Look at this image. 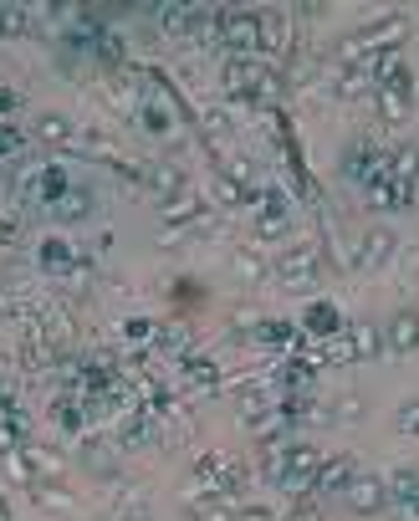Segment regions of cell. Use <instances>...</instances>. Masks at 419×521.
I'll list each match as a JSON object with an SVG mask.
<instances>
[{"instance_id": "5bb4252c", "label": "cell", "mask_w": 419, "mask_h": 521, "mask_svg": "<svg viewBox=\"0 0 419 521\" xmlns=\"http://www.w3.org/2000/svg\"><path fill=\"white\" fill-rule=\"evenodd\" d=\"M87 210H93V205H87V194H82V190H72V194H67V205H62V215H67V220H82Z\"/></svg>"}, {"instance_id": "d6986e66", "label": "cell", "mask_w": 419, "mask_h": 521, "mask_svg": "<svg viewBox=\"0 0 419 521\" xmlns=\"http://www.w3.org/2000/svg\"><path fill=\"white\" fill-rule=\"evenodd\" d=\"M384 112H388V118H399V112H404V97H394V93H384Z\"/></svg>"}, {"instance_id": "5b68a950", "label": "cell", "mask_w": 419, "mask_h": 521, "mask_svg": "<svg viewBox=\"0 0 419 521\" xmlns=\"http://www.w3.org/2000/svg\"><path fill=\"white\" fill-rule=\"evenodd\" d=\"M388 251H394V236H388V230H369V236H363V246H358V266H363V271L384 266Z\"/></svg>"}, {"instance_id": "7a4b0ae2", "label": "cell", "mask_w": 419, "mask_h": 521, "mask_svg": "<svg viewBox=\"0 0 419 521\" xmlns=\"http://www.w3.org/2000/svg\"><path fill=\"white\" fill-rule=\"evenodd\" d=\"M277 276H281L287 286H312V282H317V256L296 246V251H287V256L277 261Z\"/></svg>"}, {"instance_id": "3957f363", "label": "cell", "mask_w": 419, "mask_h": 521, "mask_svg": "<svg viewBox=\"0 0 419 521\" xmlns=\"http://www.w3.org/2000/svg\"><path fill=\"white\" fill-rule=\"evenodd\" d=\"M384 347H388V353H414V347H419V312H414V307H404V312L388 322Z\"/></svg>"}, {"instance_id": "8992f818", "label": "cell", "mask_w": 419, "mask_h": 521, "mask_svg": "<svg viewBox=\"0 0 419 521\" xmlns=\"http://www.w3.org/2000/svg\"><path fill=\"white\" fill-rule=\"evenodd\" d=\"M36 139L51 143V148H62V143H72V123H67L62 112H41V118H36Z\"/></svg>"}, {"instance_id": "ffe728a7", "label": "cell", "mask_w": 419, "mask_h": 521, "mask_svg": "<svg viewBox=\"0 0 419 521\" xmlns=\"http://www.w3.org/2000/svg\"><path fill=\"white\" fill-rule=\"evenodd\" d=\"M296 521H317V511H296Z\"/></svg>"}, {"instance_id": "7402d4cb", "label": "cell", "mask_w": 419, "mask_h": 521, "mask_svg": "<svg viewBox=\"0 0 419 521\" xmlns=\"http://www.w3.org/2000/svg\"><path fill=\"white\" fill-rule=\"evenodd\" d=\"M128 521H143V517H128Z\"/></svg>"}, {"instance_id": "52a82bcc", "label": "cell", "mask_w": 419, "mask_h": 521, "mask_svg": "<svg viewBox=\"0 0 419 521\" xmlns=\"http://www.w3.org/2000/svg\"><path fill=\"white\" fill-rule=\"evenodd\" d=\"M348 481H353V465H348V460H327V465H317V475H312L317 490H342Z\"/></svg>"}, {"instance_id": "ba28073f", "label": "cell", "mask_w": 419, "mask_h": 521, "mask_svg": "<svg viewBox=\"0 0 419 521\" xmlns=\"http://www.w3.org/2000/svg\"><path fill=\"white\" fill-rule=\"evenodd\" d=\"M256 36H261V21L256 16H231L225 21V41H231V47H256Z\"/></svg>"}, {"instance_id": "4fadbf2b", "label": "cell", "mask_w": 419, "mask_h": 521, "mask_svg": "<svg viewBox=\"0 0 419 521\" xmlns=\"http://www.w3.org/2000/svg\"><path fill=\"white\" fill-rule=\"evenodd\" d=\"M21 31H26V11L5 5V11H0V36H21Z\"/></svg>"}, {"instance_id": "44dd1931", "label": "cell", "mask_w": 419, "mask_h": 521, "mask_svg": "<svg viewBox=\"0 0 419 521\" xmlns=\"http://www.w3.org/2000/svg\"><path fill=\"white\" fill-rule=\"evenodd\" d=\"M0 148H5V133H0Z\"/></svg>"}, {"instance_id": "9a60e30c", "label": "cell", "mask_w": 419, "mask_h": 521, "mask_svg": "<svg viewBox=\"0 0 419 521\" xmlns=\"http://www.w3.org/2000/svg\"><path fill=\"white\" fill-rule=\"evenodd\" d=\"M287 230V220H281V210H271V215H261V236H281Z\"/></svg>"}, {"instance_id": "8fae6325", "label": "cell", "mask_w": 419, "mask_h": 521, "mask_svg": "<svg viewBox=\"0 0 419 521\" xmlns=\"http://www.w3.org/2000/svg\"><path fill=\"white\" fill-rule=\"evenodd\" d=\"M394 174H399V184L419 179V148H399V158H394Z\"/></svg>"}, {"instance_id": "ac0fdd59", "label": "cell", "mask_w": 419, "mask_h": 521, "mask_svg": "<svg viewBox=\"0 0 419 521\" xmlns=\"http://www.w3.org/2000/svg\"><path fill=\"white\" fill-rule=\"evenodd\" d=\"M399 425H404V429H419V404H404V409H399Z\"/></svg>"}, {"instance_id": "277c9868", "label": "cell", "mask_w": 419, "mask_h": 521, "mask_svg": "<svg viewBox=\"0 0 419 521\" xmlns=\"http://www.w3.org/2000/svg\"><path fill=\"white\" fill-rule=\"evenodd\" d=\"M312 475H317V450H312V445H296L292 455H287V486L302 490V486H312Z\"/></svg>"}, {"instance_id": "2e32d148", "label": "cell", "mask_w": 419, "mask_h": 521, "mask_svg": "<svg viewBox=\"0 0 419 521\" xmlns=\"http://www.w3.org/2000/svg\"><path fill=\"white\" fill-rule=\"evenodd\" d=\"M261 77V72H256V67H231V82L235 87H250V82Z\"/></svg>"}, {"instance_id": "6da1fadb", "label": "cell", "mask_w": 419, "mask_h": 521, "mask_svg": "<svg viewBox=\"0 0 419 521\" xmlns=\"http://www.w3.org/2000/svg\"><path fill=\"white\" fill-rule=\"evenodd\" d=\"M342 496H348V506H353V511L373 517V511H378V506L388 501V486L378 481V475H353V481L342 486Z\"/></svg>"}, {"instance_id": "9c48e42d", "label": "cell", "mask_w": 419, "mask_h": 521, "mask_svg": "<svg viewBox=\"0 0 419 521\" xmlns=\"http://www.w3.org/2000/svg\"><path fill=\"white\" fill-rule=\"evenodd\" d=\"M149 184H154L164 200H179V190H185V174L174 169V164H154V169H149Z\"/></svg>"}, {"instance_id": "e0dca14e", "label": "cell", "mask_w": 419, "mask_h": 521, "mask_svg": "<svg viewBox=\"0 0 419 521\" xmlns=\"http://www.w3.org/2000/svg\"><path fill=\"white\" fill-rule=\"evenodd\" d=\"M235 521H277L266 506H246V511H235Z\"/></svg>"}, {"instance_id": "7c38bea8", "label": "cell", "mask_w": 419, "mask_h": 521, "mask_svg": "<svg viewBox=\"0 0 419 521\" xmlns=\"http://www.w3.org/2000/svg\"><path fill=\"white\" fill-rule=\"evenodd\" d=\"M32 496L41 506H51V511H67V490H51L47 481H32Z\"/></svg>"}, {"instance_id": "30bf717a", "label": "cell", "mask_w": 419, "mask_h": 521, "mask_svg": "<svg viewBox=\"0 0 419 521\" xmlns=\"http://www.w3.org/2000/svg\"><path fill=\"white\" fill-rule=\"evenodd\" d=\"M378 347H384L378 328H373V322H358V328H353V353H358V358H373Z\"/></svg>"}]
</instances>
